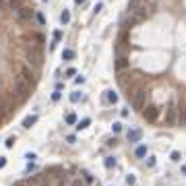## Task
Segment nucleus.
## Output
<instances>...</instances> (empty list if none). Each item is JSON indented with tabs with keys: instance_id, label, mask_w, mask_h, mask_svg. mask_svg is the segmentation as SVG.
Returning <instances> with one entry per match:
<instances>
[{
	"instance_id": "f257e3e1",
	"label": "nucleus",
	"mask_w": 186,
	"mask_h": 186,
	"mask_svg": "<svg viewBox=\"0 0 186 186\" xmlns=\"http://www.w3.org/2000/svg\"><path fill=\"white\" fill-rule=\"evenodd\" d=\"M15 95H19V101H23V99H27L29 95H31V91H33V83L25 81V79H21V77H17L15 79Z\"/></svg>"
},
{
	"instance_id": "f03ea898",
	"label": "nucleus",
	"mask_w": 186,
	"mask_h": 186,
	"mask_svg": "<svg viewBox=\"0 0 186 186\" xmlns=\"http://www.w3.org/2000/svg\"><path fill=\"white\" fill-rule=\"evenodd\" d=\"M25 58L29 64H35L37 68L44 64V48L42 46H29L25 50Z\"/></svg>"
},
{
	"instance_id": "7ed1b4c3",
	"label": "nucleus",
	"mask_w": 186,
	"mask_h": 186,
	"mask_svg": "<svg viewBox=\"0 0 186 186\" xmlns=\"http://www.w3.org/2000/svg\"><path fill=\"white\" fill-rule=\"evenodd\" d=\"M163 122H165L168 126H174V124L180 122V110H178L176 101H170L168 110H165V118H163Z\"/></svg>"
},
{
	"instance_id": "20e7f679",
	"label": "nucleus",
	"mask_w": 186,
	"mask_h": 186,
	"mask_svg": "<svg viewBox=\"0 0 186 186\" xmlns=\"http://www.w3.org/2000/svg\"><path fill=\"white\" fill-rule=\"evenodd\" d=\"M130 104H132V108L137 110V112H143L145 108H147V91L145 89H139V91H135L132 95H130Z\"/></svg>"
},
{
	"instance_id": "39448f33",
	"label": "nucleus",
	"mask_w": 186,
	"mask_h": 186,
	"mask_svg": "<svg viewBox=\"0 0 186 186\" xmlns=\"http://www.w3.org/2000/svg\"><path fill=\"white\" fill-rule=\"evenodd\" d=\"M17 77H21V79H25V81L33 83V85H35V81H37V75L31 70V64H19V75H17Z\"/></svg>"
},
{
	"instance_id": "423d86ee",
	"label": "nucleus",
	"mask_w": 186,
	"mask_h": 186,
	"mask_svg": "<svg viewBox=\"0 0 186 186\" xmlns=\"http://www.w3.org/2000/svg\"><path fill=\"white\" fill-rule=\"evenodd\" d=\"M159 114H161V110H159L157 105H147V108L143 110V118H145L149 124H155L157 118H159Z\"/></svg>"
},
{
	"instance_id": "0eeeda50",
	"label": "nucleus",
	"mask_w": 186,
	"mask_h": 186,
	"mask_svg": "<svg viewBox=\"0 0 186 186\" xmlns=\"http://www.w3.org/2000/svg\"><path fill=\"white\" fill-rule=\"evenodd\" d=\"M126 139H128V143H139L143 139V130L141 128H130L126 132Z\"/></svg>"
},
{
	"instance_id": "6e6552de",
	"label": "nucleus",
	"mask_w": 186,
	"mask_h": 186,
	"mask_svg": "<svg viewBox=\"0 0 186 186\" xmlns=\"http://www.w3.org/2000/svg\"><path fill=\"white\" fill-rule=\"evenodd\" d=\"M25 42H37V46H42V44H46V35L44 33H29V35H25Z\"/></svg>"
},
{
	"instance_id": "1a4fd4ad",
	"label": "nucleus",
	"mask_w": 186,
	"mask_h": 186,
	"mask_svg": "<svg viewBox=\"0 0 186 186\" xmlns=\"http://www.w3.org/2000/svg\"><path fill=\"white\" fill-rule=\"evenodd\" d=\"M128 66H130V60H128L126 56H118V58H116V70H118V72L126 70Z\"/></svg>"
},
{
	"instance_id": "9d476101",
	"label": "nucleus",
	"mask_w": 186,
	"mask_h": 186,
	"mask_svg": "<svg viewBox=\"0 0 186 186\" xmlns=\"http://www.w3.org/2000/svg\"><path fill=\"white\" fill-rule=\"evenodd\" d=\"M35 122H37V116H35V114H31V116H27V118H23V122H21V126L23 128H31L35 124Z\"/></svg>"
},
{
	"instance_id": "9b49d317",
	"label": "nucleus",
	"mask_w": 186,
	"mask_h": 186,
	"mask_svg": "<svg viewBox=\"0 0 186 186\" xmlns=\"http://www.w3.org/2000/svg\"><path fill=\"white\" fill-rule=\"evenodd\" d=\"M135 155H137L139 159H143V157H147V147H145V145H139V147L135 149Z\"/></svg>"
},
{
	"instance_id": "f8f14e48",
	"label": "nucleus",
	"mask_w": 186,
	"mask_h": 186,
	"mask_svg": "<svg viewBox=\"0 0 186 186\" xmlns=\"http://www.w3.org/2000/svg\"><path fill=\"white\" fill-rule=\"evenodd\" d=\"M105 101L108 104H118V95L114 91H105Z\"/></svg>"
},
{
	"instance_id": "ddd939ff",
	"label": "nucleus",
	"mask_w": 186,
	"mask_h": 186,
	"mask_svg": "<svg viewBox=\"0 0 186 186\" xmlns=\"http://www.w3.org/2000/svg\"><path fill=\"white\" fill-rule=\"evenodd\" d=\"M64 122H66V124H70V126H72V124H77V122H79V120H77V114H75V112H68V114H66V118H64Z\"/></svg>"
},
{
	"instance_id": "4468645a",
	"label": "nucleus",
	"mask_w": 186,
	"mask_h": 186,
	"mask_svg": "<svg viewBox=\"0 0 186 186\" xmlns=\"http://www.w3.org/2000/svg\"><path fill=\"white\" fill-rule=\"evenodd\" d=\"M89 124H91V120H89V118H83V120H79V122H77V130H83V128H87L89 126Z\"/></svg>"
},
{
	"instance_id": "2eb2a0df",
	"label": "nucleus",
	"mask_w": 186,
	"mask_h": 186,
	"mask_svg": "<svg viewBox=\"0 0 186 186\" xmlns=\"http://www.w3.org/2000/svg\"><path fill=\"white\" fill-rule=\"evenodd\" d=\"M60 39H62V31H60V29H56V31H54V44L50 46V50H54V48H56V44H58Z\"/></svg>"
},
{
	"instance_id": "dca6fc26",
	"label": "nucleus",
	"mask_w": 186,
	"mask_h": 186,
	"mask_svg": "<svg viewBox=\"0 0 186 186\" xmlns=\"http://www.w3.org/2000/svg\"><path fill=\"white\" fill-rule=\"evenodd\" d=\"M72 58H75V50H68V48H66V50L62 52V60H72Z\"/></svg>"
},
{
	"instance_id": "f3484780",
	"label": "nucleus",
	"mask_w": 186,
	"mask_h": 186,
	"mask_svg": "<svg viewBox=\"0 0 186 186\" xmlns=\"http://www.w3.org/2000/svg\"><path fill=\"white\" fill-rule=\"evenodd\" d=\"M60 23H62V25L70 23V12L68 11H62V15H60Z\"/></svg>"
},
{
	"instance_id": "a211bd4d",
	"label": "nucleus",
	"mask_w": 186,
	"mask_h": 186,
	"mask_svg": "<svg viewBox=\"0 0 186 186\" xmlns=\"http://www.w3.org/2000/svg\"><path fill=\"white\" fill-rule=\"evenodd\" d=\"M35 21H37L39 25H46V17H44L42 11H35Z\"/></svg>"
},
{
	"instance_id": "6ab92c4d",
	"label": "nucleus",
	"mask_w": 186,
	"mask_h": 186,
	"mask_svg": "<svg viewBox=\"0 0 186 186\" xmlns=\"http://www.w3.org/2000/svg\"><path fill=\"white\" fill-rule=\"evenodd\" d=\"M104 165L108 168V170H112V168H116V159H114V157H105Z\"/></svg>"
},
{
	"instance_id": "aec40b11",
	"label": "nucleus",
	"mask_w": 186,
	"mask_h": 186,
	"mask_svg": "<svg viewBox=\"0 0 186 186\" xmlns=\"http://www.w3.org/2000/svg\"><path fill=\"white\" fill-rule=\"evenodd\" d=\"M83 178H85V184H95V178L89 172H83Z\"/></svg>"
},
{
	"instance_id": "412c9836",
	"label": "nucleus",
	"mask_w": 186,
	"mask_h": 186,
	"mask_svg": "<svg viewBox=\"0 0 186 186\" xmlns=\"http://www.w3.org/2000/svg\"><path fill=\"white\" fill-rule=\"evenodd\" d=\"M180 122L186 124V101L182 104V108H180Z\"/></svg>"
},
{
	"instance_id": "4be33fe9",
	"label": "nucleus",
	"mask_w": 186,
	"mask_h": 186,
	"mask_svg": "<svg viewBox=\"0 0 186 186\" xmlns=\"http://www.w3.org/2000/svg\"><path fill=\"white\" fill-rule=\"evenodd\" d=\"M79 99H81V91H75V93H70V101H72V104H77Z\"/></svg>"
},
{
	"instance_id": "5701e85b",
	"label": "nucleus",
	"mask_w": 186,
	"mask_h": 186,
	"mask_svg": "<svg viewBox=\"0 0 186 186\" xmlns=\"http://www.w3.org/2000/svg\"><path fill=\"white\" fill-rule=\"evenodd\" d=\"M170 157H172V161H180V159H182L180 151H172V153H170Z\"/></svg>"
},
{
	"instance_id": "b1692460",
	"label": "nucleus",
	"mask_w": 186,
	"mask_h": 186,
	"mask_svg": "<svg viewBox=\"0 0 186 186\" xmlns=\"http://www.w3.org/2000/svg\"><path fill=\"white\" fill-rule=\"evenodd\" d=\"M15 143H17V139H15V137H8V139H6V143H4V145H6V147L11 149V147H15Z\"/></svg>"
},
{
	"instance_id": "393cba45",
	"label": "nucleus",
	"mask_w": 186,
	"mask_h": 186,
	"mask_svg": "<svg viewBox=\"0 0 186 186\" xmlns=\"http://www.w3.org/2000/svg\"><path fill=\"white\" fill-rule=\"evenodd\" d=\"M135 182H137V178L130 174V176H126V186H135Z\"/></svg>"
},
{
	"instance_id": "a878e982",
	"label": "nucleus",
	"mask_w": 186,
	"mask_h": 186,
	"mask_svg": "<svg viewBox=\"0 0 186 186\" xmlns=\"http://www.w3.org/2000/svg\"><path fill=\"white\" fill-rule=\"evenodd\" d=\"M60 97H62V93H60V89H56V91L52 93V101H58Z\"/></svg>"
},
{
	"instance_id": "bb28decb",
	"label": "nucleus",
	"mask_w": 186,
	"mask_h": 186,
	"mask_svg": "<svg viewBox=\"0 0 186 186\" xmlns=\"http://www.w3.org/2000/svg\"><path fill=\"white\" fill-rule=\"evenodd\" d=\"M112 130H114V132H120V130H122V124H120V122H114Z\"/></svg>"
},
{
	"instance_id": "cd10ccee",
	"label": "nucleus",
	"mask_w": 186,
	"mask_h": 186,
	"mask_svg": "<svg viewBox=\"0 0 186 186\" xmlns=\"http://www.w3.org/2000/svg\"><path fill=\"white\" fill-rule=\"evenodd\" d=\"M75 75H77V70L72 68V66H70V68H66V77H75Z\"/></svg>"
},
{
	"instance_id": "c85d7f7f",
	"label": "nucleus",
	"mask_w": 186,
	"mask_h": 186,
	"mask_svg": "<svg viewBox=\"0 0 186 186\" xmlns=\"http://www.w3.org/2000/svg\"><path fill=\"white\" fill-rule=\"evenodd\" d=\"M75 83H77V85H83V83H85V77H75Z\"/></svg>"
},
{
	"instance_id": "c756f323",
	"label": "nucleus",
	"mask_w": 186,
	"mask_h": 186,
	"mask_svg": "<svg viewBox=\"0 0 186 186\" xmlns=\"http://www.w3.org/2000/svg\"><path fill=\"white\" fill-rule=\"evenodd\" d=\"M70 186H85V184H83L81 180H72V182H70Z\"/></svg>"
},
{
	"instance_id": "7c9ffc66",
	"label": "nucleus",
	"mask_w": 186,
	"mask_h": 186,
	"mask_svg": "<svg viewBox=\"0 0 186 186\" xmlns=\"http://www.w3.org/2000/svg\"><path fill=\"white\" fill-rule=\"evenodd\" d=\"M147 165H149V168H153V165H155V157H149V161H147Z\"/></svg>"
},
{
	"instance_id": "2f4dec72",
	"label": "nucleus",
	"mask_w": 186,
	"mask_h": 186,
	"mask_svg": "<svg viewBox=\"0 0 186 186\" xmlns=\"http://www.w3.org/2000/svg\"><path fill=\"white\" fill-rule=\"evenodd\" d=\"M6 165V157H0V168H4Z\"/></svg>"
},
{
	"instance_id": "473e14b6",
	"label": "nucleus",
	"mask_w": 186,
	"mask_h": 186,
	"mask_svg": "<svg viewBox=\"0 0 186 186\" xmlns=\"http://www.w3.org/2000/svg\"><path fill=\"white\" fill-rule=\"evenodd\" d=\"M75 2H77V4H85V0H75Z\"/></svg>"
},
{
	"instance_id": "72a5a7b5",
	"label": "nucleus",
	"mask_w": 186,
	"mask_h": 186,
	"mask_svg": "<svg viewBox=\"0 0 186 186\" xmlns=\"http://www.w3.org/2000/svg\"><path fill=\"white\" fill-rule=\"evenodd\" d=\"M15 186H27V184H23V182H19V184H15Z\"/></svg>"
}]
</instances>
